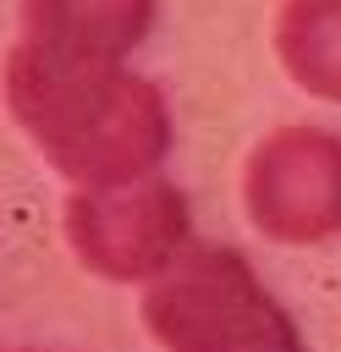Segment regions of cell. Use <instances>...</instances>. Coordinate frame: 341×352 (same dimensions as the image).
Listing matches in <instances>:
<instances>
[{
    "label": "cell",
    "mask_w": 341,
    "mask_h": 352,
    "mask_svg": "<svg viewBox=\"0 0 341 352\" xmlns=\"http://www.w3.org/2000/svg\"><path fill=\"white\" fill-rule=\"evenodd\" d=\"M154 22V0H22V44L66 60H121Z\"/></svg>",
    "instance_id": "5b68a950"
},
{
    "label": "cell",
    "mask_w": 341,
    "mask_h": 352,
    "mask_svg": "<svg viewBox=\"0 0 341 352\" xmlns=\"http://www.w3.org/2000/svg\"><path fill=\"white\" fill-rule=\"evenodd\" d=\"M280 66L319 99H341V0H286L275 22Z\"/></svg>",
    "instance_id": "8992f818"
},
{
    "label": "cell",
    "mask_w": 341,
    "mask_h": 352,
    "mask_svg": "<svg viewBox=\"0 0 341 352\" xmlns=\"http://www.w3.org/2000/svg\"><path fill=\"white\" fill-rule=\"evenodd\" d=\"M248 214L275 242H324L341 231V138L286 126L248 160Z\"/></svg>",
    "instance_id": "277c9868"
},
{
    "label": "cell",
    "mask_w": 341,
    "mask_h": 352,
    "mask_svg": "<svg viewBox=\"0 0 341 352\" xmlns=\"http://www.w3.org/2000/svg\"><path fill=\"white\" fill-rule=\"evenodd\" d=\"M143 319L170 352H302L280 302L231 248L182 253L143 297Z\"/></svg>",
    "instance_id": "7a4b0ae2"
},
{
    "label": "cell",
    "mask_w": 341,
    "mask_h": 352,
    "mask_svg": "<svg viewBox=\"0 0 341 352\" xmlns=\"http://www.w3.org/2000/svg\"><path fill=\"white\" fill-rule=\"evenodd\" d=\"M6 82L11 116L28 126L38 154L82 187L138 182L170 148L165 99L116 60H66L16 44Z\"/></svg>",
    "instance_id": "6da1fadb"
},
{
    "label": "cell",
    "mask_w": 341,
    "mask_h": 352,
    "mask_svg": "<svg viewBox=\"0 0 341 352\" xmlns=\"http://www.w3.org/2000/svg\"><path fill=\"white\" fill-rule=\"evenodd\" d=\"M66 236L94 275L138 280L176 264L187 236V198L160 176L88 187L66 204Z\"/></svg>",
    "instance_id": "3957f363"
}]
</instances>
